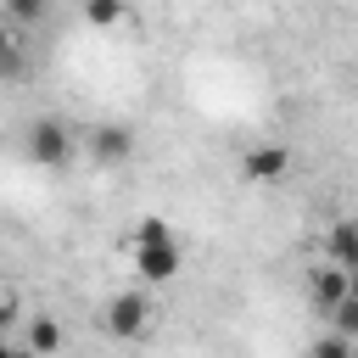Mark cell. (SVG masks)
Returning a JSON list of instances; mask_svg holds the SVG:
<instances>
[{"instance_id":"cell-13","label":"cell","mask_w":358,"mask_h":358,"mask_svg":"<svg viewBox=\"0 0 358 358\" xmlns=\"http://www.w3.org/2000/svg\"><path fill=\"white\" fill-rule=\"evenodd\" d=\"M17 67H22V62H17V39L0 28V73H17Z\"/></svg>"},{"instance_id":"cell-6","label":"cell","mask_w":358,"mask_h":358,"mask_svg":"<svg viewBox=\"0 0 358 358\" xmlns=\"http://www.w3.org/2000/svg\"><path fill=\"white\" fill-rule=\"evenodd\" d=\"M90 151H95L101 162H129V157H134V134L117 129V123H101V129L90 134Z\"/></svg>"},{"instance_id":"cell-14","label":"cell","mask_w":358,"mask_h":358,"mask_svg":"<svg viewBox=\"0 0 358 358\" xmlns=\"http://www.w3.org/2000/svg\"><path fill=\"white\" fill-rule=\"evenodd\" d=\"M0 358H34L28 347H17V341H0Z\"/></svg>"},{"instance_id":"cell-1","label":"cell","mask_w":358,"mask_h":358,"mask_svg":"<svg viewBox=\"0 0 358 358\" xmlns=\"http://www.w3.org/2000/svg\"><path fill=\"white\" fill-rule=\"evenodd\" d=\"M129 257H134V274H140L145 285H168V280H179V268H185V241H179L173 229H162V235L129 241Z\"/></svg>"},{"instance_id":"cell-5","label":"cell","mask_w":358,"mask_h":358,"mask_svg":"<svg viewBox=\"0 0 358 358\" xmlns=\"http://www.w3.org/2000/svg\"><path fill=\"white\" fill-rule=\"evenodd\" d=\"M308 291H313V308L324 313V308H336L341 296H352V268L324 263V268H313V274H308Z\"/></svg>"},{"instance_id":"cell-11","label":"cell","mask_w":358,"mask_h":358,"mask_svg":"<svg viewBox=\"0 0 358 358\" xmlns=\"http://www.w3.org/2000/svg\"><path fill=\"white\" fill-rule=\"evenodd\" d=\"M313 358H352V336H336V330L319 336L313 341Z\"/></svg>"},{"instance_id":"cell-12","label":"cell","mask_w":358,"mask_h":358,"mask_svg":"<svg viewBox=\"0 0 358 358\" xmlns=\"http://www.w3.org/2000/svg\"><path fill=\"white\" fill-rule=\"evenodd\" d=\"M45 6H50V0H6L0 11H11L17 22H39V17H45Z\"/></svg>"},{"instance_id":"cell-15","label":"cell","mask_w":358,"mask_h":358,"mask_svg":"<svg viewBox=\"0 0 358 358\" xmlns=\"http://www.w3.org/2000/svg\"><path fill=\"white\" fill-rule=\"evenodd\" d=\"M0 296H6V291H0Z\"/></svg>"},{"instance_id":"cell-2","label":"cell","mask_w":358,"mask_h":358,"mask_svg":"<svg viewBox=\"0 0 358 358\" xmlns=\"http://www.w3.org/2000/svg\"><path fill=\"white\" fill-rule=\"evenodd\" d=\"M106 330H112L117 341L145 336V330H151V296H145V291H117V296L106 302Z\"/></svg>"},{"instance_id":"cell-10","label":"cell","mask_w":358,"mask_h":358,"mask_svg":"<svg viewBox=\"0 0 358 358\" xmlns=\"http://www.w3.org/2000/svg\"><path fill=\"white\" fill-rule=\"evenodd\" d=\"M324 313H330V330H336V336H352V330H358V302H352V296H341V302L324 308Z\"/></svg>"},{"instance_id":"cell-4","label":"cell","mask_w":358,"mask_h":358,"mask_svg":"<svg viewBox=\"0 0 358 358\" xmlns=\"http://www.w3.org/2000/svg\"><path fill=\"white\" fill-rule=\"evenodd\" d=\"M285 168H291V151H285V145H252V151L241 157V179H246V185H280Z\"/></svg>"},{"instance_id":"cell-8","label":"cell","mask_w":358,"mask_h":358,"mask_svg":"<svg viewBox=\"0 0 358 358\" xmlns=\"http://www.w3.org/2000/svg\"><path fill=\"white\" fill-rule=\"evenodd\" d=\"M84 22L90 28H117L123 22V0H84Z\"/></svg>"},{"instance_id":"cell-7","label":"cell","mask_w":358,"mask_h":358,"mask_svg":"<svg viewBox=\"0 0 358 358\" xmlns=\"http://www.w3.org/2000/svg\"><path fill=\"white\" fill-rule=\"evenodd\" d=\"M34 358H56L62 352V324L50 319V313H39V319H28V341H22Z\"/></svg>"},{"instance_id":"cell-3","label":"cell","mask_w":358,"mask_h":358,"mask_svg":"<svg viewBox=\"0 0 358 358\" xmlns=\"http://www.w3.org/2000/svg\"><path fill=\"white\" fill-rule=\"evenodd\" d=\"M28 157H34L39 168H67V157H73V134H67V123L39 117V123L28 129Z\"/></svg>"},{"instance_id":"cell-9","label":"cell","mask_w":358,"mask_h":358,"mask_svg":"<svg viewBox=\"0 0 358 358\" xmlns=\"http://www.w3.org/2000/svg\"><path fill=\"white\" fill-rule=\"evenodd\" d=\"M330 263H336V268H352V224H347V218L330 229Z\"/></svg>"}]
</instances>
